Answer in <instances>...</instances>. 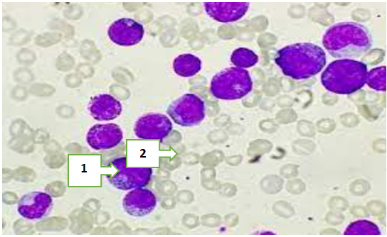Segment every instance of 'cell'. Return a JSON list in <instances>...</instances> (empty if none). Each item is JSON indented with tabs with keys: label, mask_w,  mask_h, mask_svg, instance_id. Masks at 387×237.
Here are the masks:
<instances>
[{
	"label": "cell",
	"mask_w": 387,
	"mask_h": 237,
	"mask_svg": "<svg viewBox=\"0 0 387 237\" xmlns=\"http://www.w3.org/2000/svg\"><path fill=\"white\" fill-rule=\"evenodd\" d=\"M366 82L371 88L384 91L386 89V67H378L372 69L366 75Z\"/></svg>",
	"instance_id": "2e32d148"
},
{
	"label": "cell",
	"mask_w": 387,
	"mask_h": 237,
	"mask_svg": "<svg viewBox=\"0 0 387 237\" xmlns=\"http://www.w3.org/2000/svg\"><path fill=\"white\" fill-rule=\"evenodd\" d=\"M112 163L117 172L110 177L109 181L116 189L125 191L144 187L151 180L152 168L128 167L125 157L116 158Z\"/></svg>",
	"instance_id": "8992f818"
},
{
	"label": "cell",
	"mask_w": 387,
	"mask_h": 237,
	"mask_svg": "<svg viewBox=\"0 0 387 237\" xmlns=\"http://www.w3.org/2000/svg\"><path fill=\"white\" fill-rule=\"evenodd\" d=\"M143 26L129 18H121L115 21L108 28L110 40L120 46L129 47L138 44L144 37Z\"/></svg>",
	"instance_id": "ba28073f"
},
{
	"label": "cell",
	"mask_w": 387,
	"mask_h": 237,
	"mask_svg": "<svg viewBox=\"0 0 387 237\" xmlns=\"http://www.w3.org/2000/svg\"><path fill=\"white\" fill-rule=\"evenodd\" d=\"M275 61L285 75L302 79L314 76L323 69L326 55L317 45L297 43L280 49Z\"/></svg>",
	"instance_id": "7a4b0ae2"
},
{
	"label": "cell",
	"mask_w": 387,
	"mask_h": 237,
	"mask_svg": "<svg viewBox=\"0 0 387 237\" xmlns=\"http://www.w3.org/2000/svg\"><path fill=\"white\" fill-rule=\"evenodd\" d=\"M322 43L332 57L354 59L370 49L372 40L364 26L355 22H341L327 30Z\"/></svg>",
	"instance_id": "6da1fadb"
},
{
	"label": "cell",
	"mask_w": 387,
	"mask_h": 237,
	"mask_svg": "<svg viewBox=\"0 0 387 237\" xmlns=\"http://www.w3.org/2000/svg\"><path fill=\"white\" fill-rule=\"evenodd\" d=\"M53 206V199L43 192H31L23 195L17 204V211L24 219L38 220L46 216Z\"/></svg>",
	"instance_id": "9c48e42d"
},
{
	"label": "cell",
	"mask_w": 387,
	"mask_h": 237,
	"mask_svg": "<svg viewBox=\"0 0 387 237\" xmlns=\"http://www.w3.org/2000/svg\"><path fill=\"white\" fill-rule=\"evenodd\" d=\"M123 138L121 128L113 123L95 124L88 131L86 140L95 150H107L116 147Z\"/></svg>",
	"instance_id": "30bf717a"
},
{
	"label": "cell",
	"mask_w": 387,
	"mask_h": 237,
	"mask_svg": "<svg viewBox=\"0 0 387 237\" xmlns=\"http://www.w3.org/2000/svg\"><path fill=\"white\" fill-rule=\"evenodd\" d=\"M173 69L177 75L190 77L201 70V60L191 53L181 54L174 60Z\"/></svg>",
	"instance_id": "5bb4252c"
},
{
	"label": "cell",
	"mask_w": 387,
	"mask_h": 237,
	"mask_svg": "<svg viewBox=\"0 0 387 237\" xmlns=\"http://www.w3.org/2000/svg\"><path fill=\"white\" fill-rule=\"evenodd\" d=\"M157 206V197L147 188L132 189L122 200L124 211L131 216L144 217L152 212Z\"/></svg>",
	"instance_id": "8fae6325"
},
{
	"label": "cell",
	"mask_w": 387,
	"mask_h": 237,
	"mask_svg": "<svg viewBox=\"0 0 387 237\" xmlns=\"http://www.w3.org/2000/svg\"><path fill=\"white\" fill-rule=\"evenodd\" d=\"M230 60L238 67H250L258 61V56L251 50L245 48L235 49L231 54Z\"/></svg>",
	"instance_id": "9a60e30c"
},
{
	"label": "cell",
	"mask_w": 387,
	"mask_h": 237,
	"mask_svg": "<svg viewBox=\"0 0 387 237\" xmlns=\"http://www.w3.org/2000/svg\"><path fill=\"white\" fill-rule=\"evenodd\" d=\"M252 87V79L247 70L230 67L219 71L213 77L210 92L217 99L233 100L247 95Z\"/></svg>",
	"instance_id": "277c9868"
},
{
	"label": "cell",
	"mask_w": 387,
	"mask_h": 237,
	"mask_svg": "<svg viewBox=\"0 0 387 237\" xmlns=\"http://www.w3.org/2000/svg\"><path fill=\"white\" fill-rule=\"evenodd\" d=\"M248 2H205L206 13L221 23H230L240 19L246 13Z\"/></svg>",
	"instance_id": "7c38bea8"
},
{
	"label": "cell",
	"mask_w": 387,
	"mask_h": 237,
	"mask_svg": "<svg viewBox=\"0 0 387 237\" xmlns=\"http://www.w3.org/2000/svg\"><path fill=\"white\" fill-rule=\"evenodd\" d=\"M172 127L171 120L166 115L149 113L140 116L133 129L139 139L161 140L169 136Z\"/></svg>",
	"instance_id": "52a82bcc"
},
{
	"label": "cell",
	"mask_w": 387,
	"mask_h": 237,
	"mask_svg": "<svg viewBox=\"0 0 387 237\" xmlns=\"http://www.w3.org/2000/svg\"><path fill=\"white\" fill-rule=\"evenodd\" d=\"M366 65L352 59L333 61L323 72L324 87L337 94H351L361 89L366 80Z\"/></svg>",
	"instance_id": "3957f363"
},
{
	"label": "cell",
	"mask_w": 387,
	"mask_h": 237,
	"mask_svg": "<svg viewBox=\"0 0 387 237\" xmlns=\"http://www.w3.org/2000/svg\"><path fill=\"white\" fill-rule=\"evenodd\" d=\"M90 114L95 120L111 121L122 113L120 101L109 94H99L92 97L88 104Z\"/></svg>",
	"instance_id": "4fadbf2b"
},
{
	"label": "cell",
	"mask_w": 387,
	"mask_h": 237,
	"mask_svg": "<svg viewBox=\"0 0 387 237\" xmlns=\"http://www.w3.org/2000/svg\"><path fill=\"white\" fill-rule=\"evenodd\" d=\"M166 113L174 123L179 126L185 127L197 126L205 118V103L201 97L194 94H185L168 106Z\"/></svg>",
	"instance_id": "5b68a950"
}]
</instances>
